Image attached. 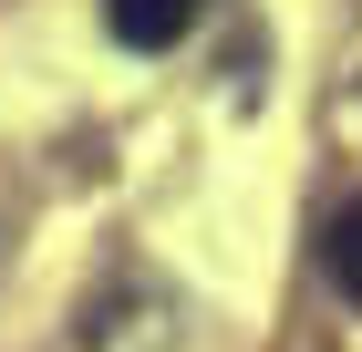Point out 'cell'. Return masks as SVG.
I'll return each instance as SVG.
<instances>
[{"label": "cell", "instance_id": "1", "mask_svg": "<svg viewBox=\"0 0 362 352\" xmlns=\"http://www.w3.org/2000/svg\"><path fill=\"white\" fill-rule=\"evenodd\" d=\"M114 42H135V52H166L176 31H187V0H104Z\"/></svg>", "mask_w": 362, "mask_h": 352}, {"label": "cell", "instance_id": "2", "mask_svg": "<svg viewBox=\"0 0 362 352\" xmlns=\"http://www.w3.org/2000/svg\"><path fill=\"white\" fill-rule=\"evenodd\" d=\"M321 270H332L341 300H362V208H341L332 228H321Z\"/></svg>", "mask_w": 362, "mask_h": 352}]
</instances>
